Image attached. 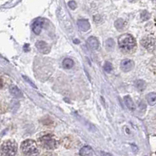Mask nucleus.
<instances>
[{
	"mask_svg": "<svg viewBox=\"0 0 156 156\" xmlns=\"http://www.w3.org/2000/svg\"><path fill=\"white\" fill-rule=\"evenodd\" d=\"M77 24L82 31H87L90 28V24L87 20H84V19L78 20L77 21Z\"/></svg>",
	"mask_w": 156,
	"mask_h": 156,
	"instance_id": "obj_9",
	"label": "nucleus"
},
{
	"mask_svg": "<svg viewBox=\"0 0 156 156\" xmlns=\"http://www.w3.org/2000/svg\"><path fill=\"white\" fill-rule=\"evenodd\" d=\"M145 86H146L145 82L144 80H138L136 82V87L138 90H140V91L144 90L145 88Z\"/></svg>",
	"mask_w": 156,
	"mask_h": 156,
	"instance_id": "obj_17",
	"label": "nucleus"
},
{
	"mask_svg": "<svg viewBox=\"0 0 156 156\" xmlns=\"http://www.w3.org/2000/svg\"><path fill=\"white\" fill-rule=\"evenodd\" d=\"M119 48L124 51H131L136 46V41L130 34H125L121 35L118 41Z\"/></svg>",
	"mask_w": 156,
	"mask_h": 156,
	"instance_id": "obj_2",
	"label": "nucleus"
},
{
	"mask_svg": "<svg viewBox=\"0 0 156 156\" xmlns=\"http://www.w3.org/2000/svg\"><path fill=\"white\" fill-rule=\"evenodd\" d=\"M141 44L147 49L151 50V49H153L155 47L156 41L154 38H151V37H146L143 41H141Z\"/></svg>",
	"mask_w": 156,
	"mask_h": 156,
	"instance_id": "obj_7",
	"label": "nucleus"
},
{
	"mask_svg": "<svg viewBox=\"0 0 156 156\" xmlns=\"http://www.w3.org/2000/svg\"><path fill=\"white\" fill-rule=\"evenodd\" d=\"M104 70L106 71L107 73H111L113 70L112 64H111L110 62H106L105 63H104Z\"/></svg>",
	"mask_w": 156,
	"mask_h": 156,
	"instance_id": "obj_18",
	"label": "nucleus"
},
{
	"mask_svg": "<svg viewBox=\"0 0 156 156\" xmlns=\"http://www.w3.org/2000/svg\"><path fill=\"white\" fill-rule=\"evenodd\" d=\"M68 6H69L72 9H75L77 7V5H76L75 1H69V2H68Z\"/></svg>",
	"mask_w": 156,
	"mask_h": 156,
	"instance_id": "obj_20",
	"label": "nucleus"
},
{
	"mask_svg": "<svg viewBox=\"0 0 156 156\" xmlns=\"http://www.w3.org/2000/svg\"><path fill=\"white\" fill-rule=\"evenodd\" d=\"M124 101L126 105L128 107V108L131 111H134L135 110V105H134V102L132 100V98H130V96H125L124 98Z\"/></svg>",
	"mask_w": 156,
	"mask_h": 156,
	"instance_id": "obj_13",
	"label": "nucleus"
},
{
	"mask_svg": "<svg viewBox=\"0 0 156 156\" xmlns=\"http://www.w3.org/2000/svg\"><path fill=\"white\" fill-rule=\"evenodd\" d=\"M105 46H106V48H107V50H111L114 48V46H115V42H114V40L112 38L107 39L106 41V42H105Z\"/></svg>",
	"mask_w": 156,
	"mask_h": 156,
	"instance_id": "obj_16",
	"label": "nucleus"
},
{
	"mask_svg": "<svg viewBox=\"0 0 156 156\" xmlns=\"http://www.w3.org/2000/svg\"><path fill=\"white\" fill-rule=\"evenodd\" d=\"M38 141L41 146L47 150H53L57 147V141L55 139L54 136H53L51 134H46L41 137Z\"/></svg>",
	"mask_w": 156,
	"mask_h": 156,
	"instance_id": "obj_3",
	"label": "nucleus"
},
{
	"mask_svg": "<svg viewBox=\"0 0 156 156\" xmlns=\"http://www.w3.org/2000/svg\"><path fill=\"white\" fill-rule=\"evenodd\" d=\"M133 68V62L130 60H124L121 62V69L124 72H129Z\"/></svg>",
	"mask_w": 156,
	"mask_h": 156,
	"instance_id": "obj_8",
	"label": "nucleus"
},
{
	"mask_svg": "<svg viewBox=\"0 0 156 156\" xmlns=\"http://www.w3.org/2000/svg\"><path fill=\"white\" fill-rule=\"evenodd\" d=\"M18 151V145L14 141H7L1 146V152L5 156H14Z\"/></svg>",
	"mask_w": 156,
	"mask_h": 156,
	"instance_id": "obj_4",
	"label": "nucleus"
},
{
	"mask_svg": "<svg viewBox=\"0 0 156 156\" xmlns=\"http://www.w3.org/2000/svg\"><path fill=\"white\" fill-rule=\"evenodd\" d=\"M43 22L44 20L43 18H38L34 21V23H32V31L35 34H39L41 33L43 26Z\"/></svg>",
	"mask_w": 156,
	"mask_h": 156,
	"instance_id": "obj_5",
	"label": "nucleus"
},
{
	"mask_svg": "<svg viewBox=\"0 0 156 156\" xmlns=\"http://www.w3.org/2000/svg\"><path fill=\"white\" fill-rule=\"evenodd\" d=\"M9 91L10 93L14 97L17 98H22L23 97V94L21 92L20 89L17 87V86L12 85L10 88H9Z\"/></svg>",
	"mask_w": 156,
	"mask_h": 156,
	"instance_id": "obj_11",
	"label": "nucleus"
},
{
	"mask_svg": "<svg viewBox=\"0 0 156 156\" xmlns=\"http://www.w3.org/2000/svg\"><path fill=\"white\" fill-rule=\"evenodd\" d=\"M74 66V61L72 59L67 58L63 61V66L65 69H72Z\"/></svg>",
	"mask_w": 156,
	"mask_h": 156,
	"instance_id": "obj_15",
	"label": "nucleus"
},
{
	"mask_svg": "<svg viewBox=\"0 0 156 156\" xmlns=\"http://www.w3.org/2000/svg\"><path fill=\"white\" fill-rule=\"evenodd\" d=\"M79 155L80 156H93V151L92 148L89 146H85L83 148H81V150L79 151Z\"/></svg>",
	"mask_w": 156,
	"mask_h": 156,
	"instance_id": "obj_12",
	"label": "nucleus"
},
{
	"mask_svg": "<svg viewBox=\"0 0 156 156\" xmlns=\"http://www.w3.org/2000/svg\"><path fill=\"white\" fill-rule=\"evenodd\" d=\"M3 80H2V79H1V78H0V89H1V88H3Z\"/></svg>",
	"mask_w": 156,
	"mask_h": 156,
	"instance_id": "obj_23",
	"label": "nucleus"
},
{
	"mask_svg": "<svg viewBox=\"0 0 156 156\" xmlns=\"http://www.w3.org/2000/svg\"><path fill=\"white\" fill-rule=\"evenodd\" d=\"M87 43L90 47L93 50H97L99 48V42L97 38L95 37H90L87 39Z\"/></svg>",
	"mask_w": 156,
	"mask_h": 156,
	"instance_id": "obj_10",
	"label": "nucleus"
},
{
	"mask_svg": "<svg viewBox=\"0 0 156 156\" xmlns=\"http://www.w3.org/2000/svg\"><path fill=\"white\" fill-rule=\"evenodd\" d=\"M123 26H124V21L122 19H119L115 21V27L118 30H121L123 28Z\"/></svg>",
	"mask_w": 156,
	"mask_h": 156,
	"instance_id": "obj_19",
	"label": "nucleus"
},
{
	"mask_svg": "<svg viewBox=\"0 0 156 156\" xmlns=\"http://www.w3.org/2000/svg\"><path fill=\"white\" fill-rule=\"evenodd\" d=\"M35 46L38 50L43 54H48L50 51L49 46L43 41H38L37 42L35 43Z\"/></svg>",
	"mask_w": 156,
	"mask_h": 156,
	"instance_id": "obj_6",
	"label": "nucleus"
},
{
	"mask_svg": "<svg viewBox=\"0 0 156 156\" xmlns=\"http://www.w3.org/2000/svg\"><path fill=\"white\" fill-rule=\"evenodd\" d=\"M21 151L24 156H38L39 151L33 140H26L21 145Z\"/></svg>",
	"mask_w": 156,
	"mask_h": 156,
	"instance_id": "obj_1",
	"label": "nucleus"
},
{
	"mask_svg": "<svg viewBox=\"0 0 156 156\" xmlns=\"http://www.w3.org/2000/svg\"><path fill=\"white\" fill-rule=\"evenodd\" d=\"M101 154L102 156H112L111 155H110V154L107 153V152H104V151H101Z\"/></svg>",
	"mask_w": 156,
	"mask_h": 156,
	"instance_id": "obj_22",
	"label": "nucleus"
},
{
	"mask_svg": "<svg viewBox=\"0 0 156 156\" xmlns=\"http://www.w3.org/2000/svg\"><path fill=\"white\" fill-rule=\"evenodd\" d=\"M23 78L24 80H26L27 82L28 83V84H30V85L32 86V88H37V87H36V86L35 85V84H33V83L32 82V81H31V80L29 79L28 77H26V76H23Z\"/></svg>",
	"mask_w": 156,
	"mask_h": 156,
	"instance_id": "obj_21",
	"label": "nucleus"
},
{
	"mask_svg": "<svg viewBox=\"0 0 156 156\" xmlns=\"http://www.w3.org/2000/svg\"><path fill=\"white\" fill-rule=\"evenodd\" d=\"M147 100L150 105H155L156 104V94L152 92L147 95Z\"/></svg>",
	"mask_w": 156,
	"mask_h": 156,
	"instance_id": "obj_14",
	"label": "nucleus"
},
{
	"mask_svg": "<svg viewBox=\"0 0 156 156\" xmlns=\"http://www.w3.org/2000/svg\"><path fill=\"white\" fill-rule=\"evenodd\" d=\"M46 156H53V155H46Z\"/></svg>",
	"mask_w": 156,
	"mask_h": 156,
	"instance_id": "obj_24",
	"label": "nucleus"
}]
</instances>
